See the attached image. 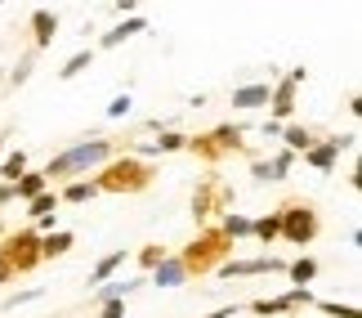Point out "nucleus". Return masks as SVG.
<instances>
[{
	"label": "nucleus",
	"instance_id": "obj_1",
	"mask_svg": "<svg viewBox=\"0 0 362 318\" xmlns=\"http://www.w3.org/2000/svg\"><path fill=\"white\" fill-rule=\"evenodd\" d=\"M107 161H112V140L90 135V140L72 144L67 153L49 157V166L40 175H45V179H72V175H86V171H94V166H107Z\"/></svg>",
	"mask_w": 362,
	"mask_h": 318
},
{
	"label": "nucleus",
	"instance_id": "obj_2",
	"mask_svg": "<svg viewBox=\"0 0 362 318\" xmlns=\"http://www.w3.org/2000/svg\"><path fill=\"white\" fill-rule=\"evenodd\" d=\"M152 179V171L148 166H139L134 157H125V161H107V171L94 179L99 184V193H107V188H117V193H125V188H139V184H148Z\"/></svg>",
	"mask_w": 362,
	"mask_h": 318
},
{
	"label": "nucleus",
	"instance_id": "obj_3",
	"mask_svg": "<svg viewBox=\"0 0 362 318\" xmlns=\"http://www.w3.org/2000/svg\"><path fill=\"white\" fill-rule=\"evenodd\" d=\"M0 260L18 273V269H36L40 265V233L36 229H23V233H13L9 238V246L0 251Z\"/></svg>",
	"mask_w": 362,
	"mask_h": 318
},
{
	"label": "nucleus",
	"instance_id": "obj_4",
	"mask_svg": "<svg viewBox=\"0 0 362 318\" xmlns=\"http://www.w3.org/2000/svg\"><path fill=\"white\" fill-rule=\"evenodd\" d=\"M282 215V238L291 242H313L317 238V215H313V206H291V211H277Z\"/></svg>",
	"mask_w": 362,
	"mask_h": 318
},
{
	"label": "nucleus",
	"instance_id": "obj_5",
	"mask_svg": "<svg viewBox=\"0 0 362 318\" xmlns=\"http://www.w3.org/2000/svg\"><path fill=\"white\" fill-rule=\"evenodd\" d=\"M238 140H242V126H219V130H211V135H202V140H188L192 148H197L202 157H219V153H233L238 148Z\"/></svg>",
	"mask_w": 362,
	"mask_h": 318
},
{
	"label": "nucleus",
	"instance_id": "obj_6",
	"mask_svg": "<svg viewBox=\"0 0 362 318\" xmlns=\"http://www.w3.org/2000/svg\"><path fill=\"white\" fill-rule=\"evenodd\" d=\"M300 81H304V67H296L286 81H277L273 94H269V113L273 117H296V90H300Z\"/></svg>",
	"mask_w": 362,
	"mask_h": 318
},
{
	"label": "nucleus",
	"instance_id": "obj_7",
	"mask_svg": "<svg viewBox=\"0 0 362 318\" xmlns=\"http://www.w3.org/2000/svg\"><path fill=\"white\" fill-rule=\"evenodd\" d=\"M286 260H273V256H259V260H228L219 265V278H255V273H282Z\"/></svg>",
	"mask_w": 362,
	"mask_h": 318
},
{
	"label": "nucleus",
	"instance_id": "obj_8",
	"mask_svg": "<svg viewBox=\"0 0 362 318\" xmlns=\"http://www.w3.org/2000/svg\"><path fill=\"white\" fill-rule=\"evenodd\" d=\"M291 166H296V153H286V148H282V153H277V157H269V161H250V175H255L259 179V184H282V179L291 175Z\"/></svg>",
	"mask_w": 362,
	"mask_h": 318
},
{
	"label": "nucleus",
	"instance_id": "obj_9",
	"mask_svg": "<svg viewBox=\"0 0 362 318\" xmlns=\"http://www.w3.org/2000/svg\"><path fill=\"white\" fill-rule=\"evenodd\" d=\"M219 251H224V238H219V233H206V238H202V242H192L179 260H184V269L192 273V269H206Z\"/></svg>",
	"mask_w": 362,
	"mask_h": 318
},
{
	"label": "nucleus",
	"instance_id": "obj_10",
	"mask_svg": "<svg viewBox=\"0 0 362 318\" xmlns=\"http://www.w3.org/2000/svg\"><path fill=\"white\" fill-rule=\"evenodd\" d=\"M269 94H273V81H255V86H242V90H233V108H238V113H255V108H269Z\"/></svg>",
	"mask_w": 362,
	"mask_h": 318
},
{
	"label": "nucleus",
	"instance_id": "obj_11",
	"mask_svg": "<svg viewBox=\"0 0 362 318\" xmlns=\"http://www.w3.org/2000/svg\"><path fill=\"white\" fill-rule=\"evenodd\" d=\"M152 283H157V287H184L188 283L184 260H179V256H161V265L152 269Z\"/></svg>",
	"mask_w": 362,
	"mask_h": 318
},
{
	"label": "nucleus",
	"instance_id": "obj_12",
	"mask_svg": "<svg viewBox=\"0 0 362 318\" xmlns=\"http://www.w3.org/2000/svg\"><path fill=\"white\" fill-rule=\"evenodd\" d=\"M139 287H144V278H107L103 287H99V296H94V300H99V305H107V300H125V296H134L139 292Z\"/></svg>",
	"mask_w": 362,
	"mask_h": 318
},
{
	"label": "nucleus",
	"instance_id": "obj_13",
	"mask_svg": "<svg viewBox=\"0 0 362 318\" xmlns=\"http://www.w3.org/2000/svg\"><path fill=\"white\" fill-rule=\"evenodd\" d=\"M32 32H36V50H45L54 40V32H59V13H54V9H36L32 13Z\"/></svg>",
	"mask_w": 362,
	"mask_h": 318
},
{
	"label": "nucleus",
	"instance_id": "obj_14",
	"mask_svg": "<svg viewBox=\"0 0 362 318\" xmlns=\"http://www.w3.org/2000/svg\"><path fill=\"white\" fill-rule=\"evenodd\" d=\"M282 140H286V153H309L313 144H322L317 130H309V126H282Z\"/></svg>",
	"mask_w": 362,
	"mask_h": 318
},
{
	"label": "nucleus",
	"instance_id": "obj_15",
	"mask_svg": "<svg viewBox=\"0 0 362 318\" xmlns=\"http://www.w3.org/2000/svg\"><path fill=\"white\" fill-rule=\"evenodd\" d=\"M304 161H309L313 171H336V161H340V148L331 144V140H322V144H313L309 153H304Z\"/></svg>",
	"mask_w": 362,
	"mask_h": 318
},
{
	"label": "nucleus",
	"instance_id": "obj_16",
	"mask_svg": "<svg viewBox=\"0 0 362 318\" xmlns=\"http://www.w3.org/2000/svg\"><path fill=\"white\" fill-rule=\"evenodd\" d=\"M144 27H148V23L139 18V13H130V18H121V23L112 27V32L103 36V50H117L121 40H130V36H139V32H144Z\"/></svg>",
	"mask_w": 362,
	"mask_h": 318
},
{
	"label": "nucleus",
	"instance_id": "obj_17",
	"mask_svg": "<svg viewBox=\"0 0 362 318\" xmlns=\"http://www.w3.org/2000/svg\"><path fill=\"white\" fill-rule=\"evenodd\" d=\"M45 184H49V179L40 175V171H27V175H18V179H13V198L32 202V198H40V193H45Z\"/></svg>",
	"mask_w": 362,
	"mask_h": 318
},
{
	"label": "nucleus",
	"instance_id": "obj_18",
	"mask_svg": "<svg viewBox=\"0 0 362 318\" xmlns=\"http://www.w3.org/2000/svg\"><path fill=\"white\" fill-rule=\"evenodd\" d=\"M125 260H130V251H112V256H103L99 265L90 269V287H103V283H107V278H112V273L125 265Z\"/></svg>",
	"mask_w": 362,
	"mask_h": 318
},
{
	"label": "nucleus",
	"instance_id": "obj_19",
	"mask_svg": "<svg viewBox=\"0 0 362 318\" xmlns=\"http://www.w3.org/2000/svg\"><path fill=\"white\" fill-rule=\"evenodd\" d=\"M250 238H259V242H273V238H282V215H259V220H250Z\"/></svg>",
	"mask_w": 362,
	"mask_h": 318
},
{
	"label": "nucleus",
	"instance_id": "obj_20",
	"mask_svg": "<svg viewBox=\"0 0 362 318\" xmlns=\"http://www.w3.org/2000/svg\"><path fill=\"white\" fill-rule=\"evenodd\" d=\"M72 233H45V238H40V260H54V256H67L72 251Z\"/></svg>",
	"mask_w": 362,
	"mask_h": 318
},
{
	"label": "nucleus",
	"instance_id": "obj_21",
	"mask_svg": "<svg viewBox=\"0 0 362 318\" xmlns=\"http://www.w3.org/2000/svg\"><path fill=\"white\" fill-rule=\"evenodd\" d=\"M54 211H59V193H54V188H45L40 198L27 202V220H32V225H36V220H45V215H54Z\"/></svg>",
	"mask_w": 362,
	"mask_h": 318
},
{
	"label": "nucleus",
	"instance_id": "obj_22",
	"mask_svg": "<svg viewBox=\"0 0 362 318\" xmlns=\"http://www.w3.org/2000/svg\"><path fill=\"white\" fill-rule=\"evenodd\" d=\"M90 198H99V184H94V179H72V184L59 193V202H90Z\"/></svg>",
	"mask_w": 362,
	"mask_h": 318
},
{
	"label": "nucleus",
	"instance_id": "obj_23",
	"mask_svg": "<svg viewBox=\"0 0 362 318\" xmlns=\"http://www.w3.org/2000/svg\"><path fill=\"white\" fill-rule=\"evenodd\" d=\"M219 238H224V242H233V238H250V220L238 215V211L224 215V225H219Z\"/></svg>",
	"mask_w": 362,
	"mask_h": 318
},
{
	"label": "nucleus",
	"instance_id": "obj_24",
	"mask_svg": "<svg viewBox=\"0 0 362 318\" xmlns=\"http://www.w3.org/2000/svg\"><path fill=\"white\" fill-rule=\"evenodd\" d=\"M18 175H27V153H9V157H0V184H13Z\"/></svg>",
	"mask_w": 362,
	"mask_h": 318
},
{
	"label": "nucleus",
	"instance_id": "obj_25",
	"mask_svg": "<svg viewBox=\"0 0 362 318\" xmlns=\"http://www.w3.org/2000/svg\"><path fill=\"white\" fill-rule=\"evenodd\" d=\"M286 273L296 278V287H309V283L317 278V260H309V256H304V260H291Z\"/></svg>",
	"mask_w": 362,
	"mask_h": 318
},
{
	"label": "nucleus",
	"instance_id": "obj_26",
	"mask_svg": "<svg viewBox=\"0 0 362 318\" xmlns=\"http://www.w3.org/2000/svg\"><path fill=\"white\" fill-rule=\"evenodd\" d=\"M90 63H94V50H81V54H72V59L63 63V72H59V76H63V81H72L76 72H86Z\"/></svg>",
	"mask_w": 362,
	"mask_h": 318
},
{
	"label": "nucleus",
	"instance_id": "obj_27",
	"mask_svg": "<svg viewBox=\"0 0 362 318\" xmlns=\"http://www.w3.org/2000/svg\"><path fill=\"white\" fill-rule=\"evenodd\" d=\"M184 144H188V135H179V130H161L152 148H157V153H175V148H184Z\"/></svg>",
	"mask_w": 362,
	"mask_h": 318
},
{
	"label": "nucleus",
	"instance_id": "obj_28",
	"mask_svg": "<svg viewBox=\"0 0 362 318\" xmlns=\"http://www.w3.org/2000/svg\"><path fill=\"white\" fill-rule=\"evenodd\" d=\"M107 117H112V121H125V117H130V94H117V99L107 103Z\"/></svg>",
	"mask_w": 362,
	"mask_h": 318
},
{
	"label": "nucleus",
	"instance_id": "obj_29",
	"mask_svg": "<svg viewBox=\"0 0 362 318\" xmlns=\"http://www.w3.org/2000/svg\"><path fill=\"white\" fill-rule=\"evenodd\" d=\"M192 215H197V220L211 215V188H197V198H192Z\"/></svg>",
	"mask_w": 362,
	"mask_h": 318
},
{
	"label": "nucleus",
	"instance_id": "obj_30",
	"mask_svg": "<svg viewBox=\"0 0 362 318\" xmlns=\"http://www.w3.org/2000/svg\"><path fill=\"white\" fill-rule=\"evenodd\" d=\"M161 256H165L161 246H144V251H139V265H144V269H157V265H161Z\"/></svg>",
	"mask_w": 362,
	"mask_h": 318
},
{
	"label": "nucleus",
	"instance_id": "obj_31",
	"mask_svg": "<svg viewBox=\"0 0 362 318\" xmlns=\"http://www.w3.org/2000/svg\"><path fill=\"white\" fill-rule=\"evenodd\" d=\"M40 296H45V292H40V287H32V292H18V296H9L5 305H9V310H18V305H27V300H40Z\"/></svg>",
	"mask_w": 362,
	"mask_h": 318
},
{
	"label": "nucleus",
	"instance_id": "obj_32",
	"mask_svg": "<svg viewBox=\"0 0 362 318\" xmlns=\"http://www.w3.org/2000/svg\"><path fill=\"white\" fill-rule=\"evenodd\" d=\"M99 318H125V300H107V305H99Z\"/></svg>",
	"mask_w": 362,
	"mask_h": 318
},
{
	"label": "nucleus",
	"instance_id": "obj_33",
	"mask_svg": "<svg viewBox=\"0 0 362 318\" xmlns=\"http://www.w3.org/2000/svg\"><path fill=\"white\" fill-rule=\"evenodd\" d=\"M259 135L264 140H282V121H259Z\"/></svg>",
	"mask_w": 362,
	"mask_h": 318
},
{
	"label": "nucleus",
	"instance_id": "obj_34",
	"mask_svg": "<svg viewBox=\"0 0 362 318\" xmlns=\"http://www.w3.org/2000/svg\"><path fill=\"white\" fill-rule=\"evenodd\" d=\"M27 76H32V54H27V59H23L18 67H13V86H23Z\"/></svg>",
	"mask_w": 362,
	"mask_h": 318
},
{
	"label": "nucleus",
	"instance_id": "obj_35",
	"mask_svg": "<svg viewBox=\"0 0 362 318\" xmlns=\"http://www.w3.org/2000/svg\"><path fill=\"white\" fill-rule=\"evenodd\" d=\"M327 314H336V318H358V310H349V305H322Z\"/></svg>",
	"mask_w": 362,
	"mask_h": 318
},
{
	"label": "nucleus",
	"instance_id": "obj_36",
	"mask_svg": "<svg viewBox=\"0 0 362 318\" xmlns=\"http://www.w3.org/2000/svg\"><path fill=\"white\" fill-rule=\"evenodd\" d=\"M107 9H112V13H121V18H125L130 9H139V0H117V5H107Z\"/></svg>",
	"mask_w": 362,
	"mask_h": 318
},
{
	"label": "nucleus",
	"instance_id": "obj_37",
	"mask_svg": "<svg viewBox=\"0 0 362 318\" xmlns=\"http://www.w3.org/2000/svg\"><path fill=\"white\" fill-rule=\"evenodd\" d=\"M5 202H13V184H0V206Z\"/></svg>",
	"mask_w": 362,
	"mask_h": 318
},
{
	"label": "nucleus",
	"instance_id": "obj_38",
	"mask_svg": "<svg viewBox=\"0 0 362 318\" xmlns=\"http://www.w3.org/2000/svg\"><path fill=\"white\" fill-rule=\"evenodd\" d=\"M9 278H13V269L5 265V260H0V283H9Z\"/></svg>",
	"mask_w": 362,
	"mask_h": 318
},
{
	"label": "nucleus",
	"instance_id": "obj_39",
	"mask_svg": "<svg viewBox=\"0 0 362 318\" xmlns=\"http://www.w3.org/2000/svg\"><path fill=\"white\" fill-rule=\"evenodd\" d=\"M0 153H5V135H0Z\"/></svg>",
	"mask_w": 362,
	"mask_h": 318
}]
</instances>
